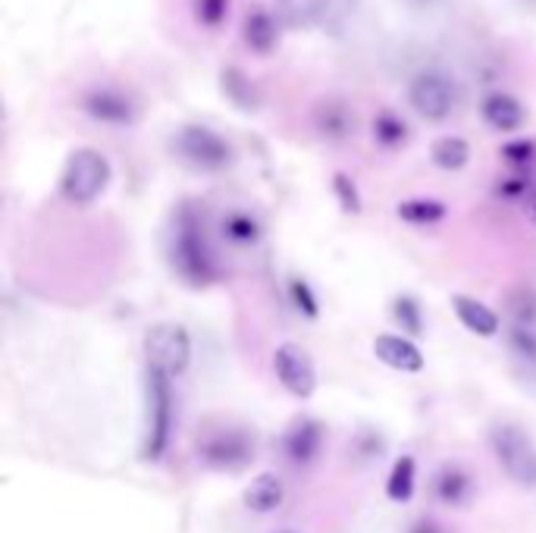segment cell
<instances>
[{"instance_id":"cb8c5ba5","label":"cell","mask_w":536,"mask_h":533,"mask_svg":"<svg viewBox=\"0 0 536 533\" xmlns=\"http://www.w3.org/2000/svg\"><path fill=\"white\" fill-rule=\"evenodd\" d=\"M223 229V236L232 242V245H254L261 239V223L254 220L251 214L245 211H229L220 223Z\"/></svg>"},{"instance_id":"7402d4cb","label":"cell","mask_w":536,"mask_h":533,"mask_svg":"<svg viewBox=\"0 0 536 533\" xmlns=\"http://www.w3.org/2000/svg\"><path fill=\"white\" fill-rule=\"evenodd\" d=\"M395 214L411 226H433L439 220H446V204L436 198H408L395 207Z\"/></svg>"},{"instance_id":"44dd1931","label":"cell","mask_w":536,"mask_h":533,"mask_svg":"<svg viewBox=\"0 0 536 533\" xmlns=\"http://www.w3.org/2000/svg\"><path fill=\"white\" fill-rule=\"evenodd\" d=\"M430 157H433V164L439 170H446V173H458L468 167V160H471V145L464 142L461 135H442L433 142L430 148Z\"/></svg>"},{"instance_id":"277c9868","label":"cell","mask_w":536,"mask_h":533,"mask_svg":"<svg viewBox=\"0 0 536 533\" xmlns=\"http://www.w3.org/2000/svg\"><path fill=\"white\" fill-rule=\"evenodd\" d=\"M489 446H493L496 461L511 480L521 486H536V446L518 424L493 427V433H489Z\"/></svg>"},{"instance_id":"d6a6232c","label":"cell","mask_w":536,"mask_h":533,"mask_svg":"<svg viewBox=\"0 0 536 533\" xmlns=\"http://www.w3.org/2000/svg\"><path fill=\"white\" fill-rule=\"evenodd\" d=\"M524 217L536 226V189L524 198Z\"/></svg>"},{"instance_id":"52a82bcc","label":"cell","mask_w":536,"mask_h":533,"mask_svg":"<svg viewBox=\"0 0 536 533\" xmlns=\"http://www.w3.org/2000/svg\"><path fill=\"white\" fill-rule=\"evenodd\" d=\"M145 355L151 367L167 377H179L192 364V336L179 323H157L145 336Z\"/></svg>"},{"instance_id":"3957f363","label":"cell","mask_w":536,"mask_h":533,"mask_svg":"<svg viewBox=\"0 0 536 533\" xmlns=\"http://www.w3.org/2000/svg\"><path fill=\"white\" fill-rule=\"evenodd\" d=\"M145 389H148V443H145V458L157 461L170 446L173 436V377L163 370L151 367L145 370Z\"/></svg>"},{"instance_id":"4fadbf2b","label":"cell","mask_w":536,"mask_h":533,"mask_svg":"<svg viewBox=\"0 0 536 533\" xmlns=\"http://www.w3.org/2000/svg\"><path fill=\"white\" fill-rule=\"evenodd\" d=\"M323 446V424L314 417H301L283 436V452L292 465H311Z\"/></svg>"},{"instance_id":"5b68a950","label":"cell","mask_w":536,"mask_h":533,"mask_svg":"<svg viewBox=\"0 0 536 533\" xmlns=\"http://www.w3.org/2000/svg\"><path fill=\"white\" fill-rule=\"evenodd\" d=\"M408 104L421 120L442 123L452 117V110L458 104V88L446 73H439V69H421V73L408 82Z\"/></svg>"},{"instance_id":"e575fe53","label":"cell","mask_w":536,"mask_h":533,"mask_svg":"<svg viewBox=\"0 0 536 533\" xmlns=\"http://www.w3.org/2000/svg\"><path fill=\"white\" fill-rule=\"evenodd\" d=\"M286 533H292V530H286Z\"/></svg>"},{"instance_id":"ac0fdd59","label":"cell","mask_w":536,"mask_h":533,"mask_svg":"<svg viewBox=\"0 0 536 533\" xmlns=\"http://www.w3.org/2000/svg\"><path fill=\"white\" fill-rule=\"evenodd\" d=\"M245 505L251 508V512H258V515H270L276 512L279 505H283L286 499V483L279 474H258L248 486H245V493H242Z\"/></svg>"},{"instance_id":"4dcf8cb0","label":"cell","mask_w":536,"mask_h":533,"mask_svg":"<svg viewBox=\"0 0 536 533\" xmlns=\"http://www.w3.org/2000/svg\"><path fill=\"white\" fill-rule=\"evenodd\" d=\"M533 154H536V145L530 142V138H527V142L521 138V142H511V145H505V148H502V157L508 160V164H515V167L530 164Z\"/></svg>"},{"instance_id":"e0dca14e","label":"cell","mask_w":536,"mask_h":533,"mask_svg":"<svg viewBox=\"0 0 536 533\" xmlns=\"http://www.w3.org/2000/svg\"><path fill=\"white\" fill-rule=\"evenodd\" d=\"M452 308L458 314V320L464 323V330H471L474 336H483V339H493L499 333V314L493 308H486L483 301L471 298V295H455L452 298Z\"/></svg>"},{"instance_id":"d6986e66","label":"cell","mask_w":536,"mask_h":533,"mask_svg":"<svg viewBox=\"0 0 536 533\" xmlns=\"http://www.w3.org/2000/svg\"><path fill=\"white\" fill-rule=\"evenodd\" d=\"M330 0H276V16L289 29H311L323 22Z\"/></svg>"},{"instance_id":"30bf717a","label":"cell","mask_w":536,"mask_h":533,"mask_svg":"<svg viewBox=\"0 0 536 533\" xmlns=\"http://www.w3.org/2000/svg\"><path fill=\"white\" fill-rule=\"evenodd\" d=\"M273 370L276 380L283 383L286 392H292L295 399H311L317 389V367L311 355L295 342H283L273 352Z\"/></svg>"},{"instance_id":"9c48e42d","label":"cell","mask_w":536,"mask_h":533,"mask_svg":"<svg viewBox=\"0 0 536 533\" xmlns=\"http://www.w3.org/2000/svg\"><path fill=\"white\" fill-rule=\"evenodd\" d=\"M82 110L88 120L104 126H132L138 120V104L129 91L116 85H95L82 95Z\"/></svg>"},{"instance_id":"83f0119b","label":"cell","mask_w":536,"mask_h":533,"mask_svg":"<svg viewBox=\"0 0 536 533\" xmlns=\"http://www.w3.org/2000/svg\"><path fill=\"white\" fill-rule=\"evenodd\" d=\"M508 345L518 358L536 364V330H530L527 323H515V327L508 330Z\"/></svg>"},{"instance_id":"f546056e","label":"cell","mask_w":536,"mask_h":533,"mask_svg":"<svg viewBox=\"0 0 536 533\" xmlns=\"http://www.w3.org/2000/svg\"><path fill=\"white\" fill-rule=\"evenodd\" d=\"M333 189H336V198H339V204H342V211H348V214H358V211H361L358 185L348 179L345 173H336V176H333Z\"/></svg>"},{"instance_id":"2e32d148","label":"cell","mask_w":536,"mask_h":533,"mask_svg":"<svg viewBox=\"0 0 536 533\" xmlns=\"http://www.w3.org/2000/svg\"><path fill=\"white\" fill-rule=\"evenodd\" d=\"M480 113H483L486 126L496 132H515L527 123L524 104L515 95H508V91H493V95H486L480 104Z\"/></svg>"},{"instance_id":"603a6c76","label":"cell","mask_w":536,"mask_h":533,"mask_svg":"<svg viewBox=\"0 0 536 533\" xmlns=\"http://www.w3.org/2000/svg\"><path fill=\"white\" fill-rule=\"evenodd\" d=\"M414 483H417V465L411 455H402L392 465L389 480H386V496L392 502H408L414 496Z\"/></svg>"},{"instance_id":"ba28073f","label":"cell","mask_w":536,"mask_h":533,"mask_svg":"<svg viewBox=\"0 0 536 533\" xmlns=\"http://www.w3.org/2000/svg\"><path fill=\"white\" fill-rule=\"evenodd\" d=\"M198 455L204 465H211L217 471H239L254 455V439L245 430L223 427V430H214L201 439Z\"/></svg>"},{"instance_id":"1f68e13d","label":"cell","mask_w":536,"mask_h":533,"mask_svg":"<svg viewBox=\"0 0 536 533\" xmlns=\"http://www.w3.org/2000/svg\"><path fill=\"white\" fill-rule=\"evenodd\" d=\"M399 4L405 10L417 13V16H430V13H436L442 7V0H399Z\"/></svg>"},{"instance_id":"6da1fadb","label":"cell","mask_w":536,"mask_h":533,"mask_svg":"<svg viewBox=\"0 0 536 533\" xmlns=\"http://www.w3.org/2000/svg\"><path fill=\"white\" fill-rule=\"evenodd\" d=\"M170 264L189 286H207L217 276L214 254L207 248L204 226L192 204H182L176 214L173 239H170Z\"/></svg>"},{"instance_id":"ffe728a7","label":"cell","mask_w":536,"mask_h":533,"mask_svg":"<svg viewBox=\"0 0 536 533\" xmlns=\"http://www.w3.org/2000/svg\"><path fill=\"white\" fill-rule=\"evenodd\" d=\"M220 88H223V98L229 104H236L239 110H258L261 107V95H258V85H254L239 66H226L220 73Z\"/></svg>"},{"instance_id":"5bb4252c","label":"cell","mask_w":536,"mask_h":533,"mask_svg":"<svg viewBox=\"0 0 536 533\" xmlns=\"http://www.w3.org/2000/svg\"><path fill=\"white\" fill-rule=\"evenodd\" d=\"M374 355L386 367L399 370V374H417V370H424L421 349H417V345L411 339H405V336H392V333L377 336L374 339Z\"/></svg>"},{"instance_id":"d4e9b609","label":"cell","mask_w":536,"mask_h":533,"mask_svg":"<svg viewBox=\"0 0 536 533\" xmlns=\"http://www.w3.org/2000/svg\"><path fill=\"white\" fill-rule=\"evenodd\" d=\"M374 142L380 148H402L408 142V126L402 117H395L392 110H380L374 117Z\"/></svg>"},{"instance_id":"8fae6325","label":"cell","mask_w":536,"mask_h":533,"mask_svg":"<svg viewBox=\"0 0 536 533\" xmlns=\"http://www.w3.org/2000/svg\"><path fill=\"white\" fill-rule=\"evenodd\" d=\"M279 26L283 19L264 7H251L242 19V41L251 54L267 57L279 48Z\"/></svg>"},{"instance_id":"7c38bea8","label":"cell","mask_w":536,"mask_h":533,"mask_svg":"<svg viewBox=\"0 0 536 533\" xmlns=\"http://www.w3.org/2000/svg\"><path fill=\"white\" fill-rule=\"evenodd\" d=\"M433 496L446 508L468 505L474 496V474L468 468L455 465V461H446V465L433 474Z\"/></svg>"},{"instance_id":"9a60e30c","label":"cell","mask_w":536,"mask_h":533,"mask_svg":"<svg viewBox=\"0 0 536 533\" xmlns=\"http://www.w3.org/2000/svg\"><path fill=\"white\" fill-rule=\"evenodd\" d=\"M314 126L326 142H345L348 135H355V110L342 98H323L314 107Z\"/></svg>"},{"instance_id":"7a4b0ae2","label":"cell","mask_w":536,"mask_h":533,"mask_svg":"<svg viewBox=\"0 0 536 533\" xmlns=\"http://www.w3.org/2000/svg\"><path fill=\"white\" fill-rule=\"evenodd\" d=\"M110 160L95 151V148H79L69 154L63 176H60V195L69 204H91L104 195V189L110 185Z\"/></svg>"},{"instance_id":"484cf974","label":"cell","mask_w":536,"mask_h":533,"mask_svg":"<svg viewBox=\"0 0 536 533\" xmlns=\"http://www.w3.org/2000/svg\"><path fill=\"white\" fill-rule=\"evenodd\" d=\"M392 317L405 333H411V336L424 333V311H421V305H417V298H411V295L395 298L392 301Z\"/></svg>"},{"instance_id":"f1b7e54d","label":"cell","mask_w":536,"mask_h":533,"mask_svg":"<svg viewBox=\"0 0 536 533\" xmlns=\"http://www.w3.org/2000/svg\"><path fill=\"white\" fill-rule=\"evenodd\" d=\"M229 16V0H195V19L207 29L223 26V19Z\"/></svg>"},{"instance_id":"836d02e7","label":"cell","mask_w":536,"mask_h":533,"mask_svg":"<svg viewBox=\"0 0 536 533\" xmlns=\"http://www.w3.org/2000/svg\"><path fill=\"white\" fill-rule=\"evenodd\" d=\"M521 7H527V10H536V0H518Z\"/></svg>"},{"instance_id":"8992f818","label":"cell","mask_w":536,"mask_h":533,"mask_svg":"<svg viewBox=\"0 0 536 533\" xmlns=\"http://www.w3.org/2000/svg\"><path fill=\"white\" fill-rule=\"evenodd\" d=\"M173 148L185 164H192L195 170H204V173H220L232 164V157H236L226 138L207 126H182L173 138Z\"/></svg>"},{"instance_id":"4316f807","label":"cell","mask_w":536,"mask_h":533,"mask_svg":"<svg viewBox=\"0 0 536 533\" xmlns=\"http://www.w3.org/2000/svg\"><path fill=\"white\" fill-rule=\"evenodd\" d=\"M289 298H292L295 311H301L305 317L314 320L320 314V301H317L314 289L308 286V280H301V276H292V280H289Z\"/></svg>"}]
</instances>
